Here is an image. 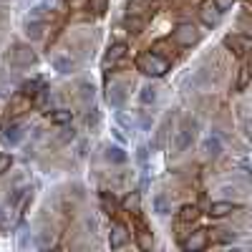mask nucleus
Here are the masks:
<instances>
[{
  "label": "nucleus",
  "mask_w": 252,
  "mask_h": 252,
  "mask_svg": "<svg viewBox=\"0 0 252 252\" xmlns=\"http://www.w3.org/2000/svg\"><path fill=\"white\" fill-rule=\"evenodd\" d=\"M136 71H141L144 76H152V78H161L169 71V61L154 51H146L136 58Z\"/></svg>",
  "instance_id": "nucleus-1"
},
{
  "label": "nucleus",
  "mask_w": 252,
  "mask_h": 252,
  "mask_svg": "<svg viewBox=\"0 0 252 252\" xmlns=\"http://www.w3.org/2000/svg\"><path fill=\"white\" fill-rule=\"evenodd\" d=\"M10 63L13 66H33V63L38 61V56H35V51L31 48V46H23V43H18L13 51H10Z\"/></svg>",
  "instance_id": "nucleus-2"
},
{
  "label": "nucleus",
  "mask_w": 252,
  "mask_h": 252,
  "mask_svg": "<svg viewBox=\"0 0 252 252\" xmlns=\"http://www.w3.org/2000/svg\"><path fill=\"white\" fill-rule=\"evenodd\" d=\"M126 53H129V48H126V43H121V40H119V43H114V46H109V51L106 53H103V61H101V66L103 68H114V66H119V63L126 58Z\"/></svg>",
  "instance_id": "nucleus-3"
},
{
  "label": "nucleus",
  "mask_w": 252,
  "mask_h": 252,
  "mask_svg": "<svg viewBox=\"0 0 252 252\" xmlns=\"http://www.w3.org/2000/svg\"><path fill=\"white\" fill-rule=\"evenodd\" d=\"M174 40L179 46H194L199 40V33H197V28L192 23H179L174 28Z\"/></svg>",
  "instance_id": "nucleus-4"
},
{
  "label": "nucleus",
  "mask_w": 252,
  "mask_h": 252,
  "mask_svg": "<svg viewBox=\"0 0 252 252\" xmlns=\"http://www.w3.org/2000/svg\"><path fill=\"white\" fill-rule=\"evenodd\" d=\"M26 131H23V124L20 121H13L10 126H5L3 134H0V141H3L5 146H18L20 141H23Z\"/></svg>",
  "instance_id": "nucleus-5"
},
{
  "label": "nucleus",
  "mask_w": 252,
  "mask_h": 252,
  "mask_svg": "<svg viewBox=\"0 0 252 252\" xmlns=\"http://www.w3.org/2000/svg\"><path fill=\"white\" fill-rule=\"evenodd\" d=\"M224 46L235 56H242V53L252 51V38H247V35H224Z\"/></svg>",
  "instance_id": "nucleus-6"
},
{
  "label": "nucleus",
  "mask_w": 252,
  "mask_h": 252,
  "mask_svg": "<svg viewBox=\"0 0 252 252\" xmlns=\"http://www.w3.org/2000/svg\"><path fill=\"white\" fill-rule=\"evenodd\" d=\"M192 139H194V126H192V124H184L182 129L177 131V139H174V146H172L174 154H182L187 146L192 144Z\"/></svg>",
  "instance_id": "nucleus-7"
},
{
  "label": "nucleus",
  "mask_w": 252,
  "mask_h": 252,
  "mask_svg": "<svg viewBox=\"0 0 252 252\" xmlns=\"http://www.w3.org/2000/svg\"><path fill=\"white\" fill-rule=\"evenodd\" d=\"M126 242H129V229H126L124 224H111V232H109V247L111 250H121L126 247Z\"/></svg>",
  "instance_id": "nucleus-8"
},
{
  "label": "nucleus",
  "mask_w": 252,
  "mask_h": 252,
  "mask_svg": "<svg viewBox=\"0 0 252 252\" xmlns=\"http://www.w3.org/2000/svg\"><path fill=\"white\" fill-rule=\"evenodd\" d=\"M103 159L109 164H126L129 161V154H126V149L121 144H106L103 146Z\"/></svg>",
  "instance_id": "nucleus-9"
},
{
  "label": "nucleus",
  "mask_w": 252,
  "mask_h": 252,
  "mask_svg": "<svg viewBox=\"0 0 252 252\" xmlns=\"http://www.w3.org/2000/svg\"><path fill=\"white\" fill-rule=\"evenodd\" d=\"M222 139L217 136V134H209L204 141H202V154L207 157V159H217L220 154H222Z\"/></svg>",
  "instance_id": "nucleus-10"
},
{
  "label": "nucleus",
  "mask_w": 252,
  "mask_h": 252,
  "mask_svg": "<svg viewBox=\"0 0 252 252\" xmlns=\"http://www.w3.org/2000/svg\"><path fill=\"white\" fill-rule=\"evenodd\" d=\"M207 229H197V232H192L184 242H182V247L184 250H189V252H197V250H204L207 247Z\"/></svg>",
  "instance_id": "nucleus-11"
},
{
  "label": "nucleus",
  "mask_w": 252,
  "mask_h": 252,
  "mask_svg": "<svg viewBox=\"0 0 252 252\" xmlns=\"http://www.w3.org/2000/svg\"><path fill=\"white\" fill-rule=\"evenodd\" d=\"M199 15H202V20H204V23L207 26H217L220 23V15H222V10L212 3V0H207V3H202V8H199Z\"/></svg>",
  "instance_id": "nucleus-12"
},
{
  "label": "nucleus",
  "mask_w": 252,
  "mask_h": 252,
  "mask_svg": "<svg viewBox=\"0 0 252 252\" xmlns=\"http://www.w3.org/2000/svg\"><path fill=\"white\" fill-rule=\"evenodd\" d=\"M53 71H58L61 76H68V73H73V68H76V61L71 58V56H53Z\"/></svg>",
  "instance_id": "nucleus-13"
},
{
  "label": "nucleus",
  "mask_w": 252,
  "mask_h": 252,
  "mask_svg": "<svg viewBox=\"0 0 252 252\" xmlns=\"http://www.w3.org/2000/svg\"><path fill=\"white\" fill-rule=\"evenodd\" d=\"M23 31H26V35L31 40H40V38H43V31H46V23H43V20H35V18H28Z\"/></svg>",
  "instance_id": "nucleus-14"
},
{
  "label": "nucleus",
  "mask_w": 252,
  "mask_h": 252,
  "mask_svg": "<svg viewBox=\"0 0 252 252\" xmlns=\"http://www.w3.org/2000/svg\"><path fill=\"white\" fill-rule=\"evenodd\" d=\"M235 209H240V204H232V202H212V207H209V217H227L229 212H235Z\"/></svg>",
  "instance_id": "nucleus-15"
},
{
  "label": "nucleus",
  "mask_w": 252,
  "mask_h": 252,
  "mask_svg": "<svg viewBox=\"0 0 252 252\" xmlns=\"http://www.w3.org/2000/svg\"><path fill=\"white\" fill-rule=\"evenodd\" d=\"M106 98H109V103H111L114 109H121V106H124V98H126V94L121 91L119 83H109V86H106Z\"/></svg>",
  "instance_id": "nucleus-16"
},
{
  "label": "nucleus",
  "mask_w": 252,
  "mask_h": 252,
  "mask_svg": "<svg viewBox=\"0 0 252 252\" xmlns=\"http://www.w3.org/2000/svg\"><path fill=\"white\" fill-rule=\"evenodd\" d=\"M124 26H126V31H129V33H141L144 26H146V20L139 13H126L124 15Z\"/></svg>",
  "instance_id": "nucleus-17"
},
{
  "label": "nucleus",
  "mask_w": 252,
  "mask_h": 252,
  "mask_svg": "<svg viewBox=\"0 0 252 252\" xmlns=\"http://www.w3.org/2000/svg\"><path fill=\"white\" fill-rule=\"evenodd\" d=\"M152 212H154V215H159V217L169 215V212H172V204H169V199H166L164 194H157V197L152 199Z\"/></svg>",
  "instance_id": "nucleus-18"
},
{
  "label": "nucleus",
  "mask_w": 252,
  "mask_h": 252,
  "mask_svg": "<svg viewBox=\"0 0 252 252\" xmlns=\"http://www.w3.org/2000/svg\"><path fill=\"white\" fill-rule=\"evenodd\" d=\"M48 119H51V124H56V126H66V124L73 121V111H68V109H56V111L48 114Z\"/></svg>",
  "instance_id": "nucleus-19"
},
{
  "label": "nucleus",
  "mask_w": 252,
  "mask_h": 252,
  "mask_svg": "<svg viewBox=\"0 0 252 252\" xmlns=\"http://www.w3.org/2000/svg\"><path fill=\"white\" fill-rule=\"evenodd\" d=\"M197 220H199V209H197V204H184V207L179 209V222L192 224V222H197Z\"/></svg>",
  "instance_id": "nucleus-20"
},
{
  "label": "nucleus",
  "mask_w": 252,
  "mask_h": 252,
  "mask_svg": "<svg viewBox=\"0 0 252 252\" xmlns=\"http://www.w3.org/2000/svg\"><path fill=\"white\" fill-rule=\"evenodd\" d=\"M40 89H43V81H40V78H31V81H26L23 86H20V94L28 96V98H35L40 94Z\"/></svg>",
  "instance_id": "nucleus-21"
},
{
  "label": "nucleus",
  "mask_w": 252,
  "mask_h": 252,
  "mask_svg": "<svg viewBox=\"0 0 252 252\" xmlns=\"http://www.w3.org/2000/svg\"><path fill=\"white\" fill-rule=\"evenodd\" d=\"M157 96H159V91H157V86H152V83L141 86V91H139V101L144 103V106H152V103L157 101Z\"/></svg>",
  "instance_id": "nucleus-22"
},
{
  "label": "nucleus",
  "mask_w": 252,
  "mask_h": 252,
  "mask_svg": "<svg viewBox=\"0 0 252 252\" xmlns=\"http://www.w3.org/2000/svg\"><path fill=\"white\" fill-rule=\"evenodd\" d=\"M139 207H141L139 192H131V194L124 197V209H126V212H139Z\"/></svg>",
  "instance_id": "nucleus-23"
},
{
  "label": "nucleus",
  "mask_w": 252,
  "mask_h": 252,
  "mask_svg": "<svg viewBox=\"0 0 252 252\" xmlns=\"http://www.w3.org/2000/svg\"><path fill=\"white\" fill-rule=\"evenodd\" d=\"M78 91H81V98L86 101V103H89V101H94V96H96V89L91 86L89 81H83V83H78Z\"/></svg>",
  "instance_id": "nucleus-24"
},
{
  "label": "nucleus",
  "mask_w": 252,
  "mask_h": 252,
  "mask_svg": "<svg viewBox=\"0 0 252 252\" xmlns=\"http://www.w3.org/2000/svg\"><path fill=\"white\" fill-rule=\"evenodd\" d=\"M247 83H250V68H247V66H242V68H240V73H237V83H235V89H237V91H245V89H247Z\"/></svg>",
  "instance_id": "nucleus-25"
},
{
  "label": "nucleus",
  "mask_w": 252,
  "mask_h": 252,
  "mask_svg": "<svg viewBox=\"0 0 252 252\" xmlns=\"http://www.w3.org/2000/svg\"><path fill=\"white\" fill-rule=\"evenodd\" d=\"M31 18H35V20H43V23H46V18H48V5H46V3H38V5H33V8H31Z\"/></svg>",
  "instance_id": "nucleus-26"
},
{
  "label": "nucleus",
  "mask_w": 252,
  "mask_h": 252,
  "mask_svg": "<svg viewBox=\"0 0 252 252\" xmlns=\"http://www.w3.org/2000/svg\"><path fill=\"white\" fill-rule=\"evenodd\" d=\"M89 5H91V10L96 15H103V13H106V8H109V0H89Z\"/></svg>",
  "instance_id": "nucleus-27"
},
{
  "label": "nucleus",
  "mask_w": 252,
  "mask_h": 252,
  "mask_svg": "<svg viewBox=\"0 0 252 252\" xmlns=\"http://www.w3.org/2000/svg\"><path fill=\"white\" fill-rule=\"evenodd\" d=\"M139 247H141V250H149V247H152V237H149V232H146L144 227L139 229Z\"/></svg>",
  "instance_id": "nucleus-28"
},
{
  "label": "nucleus",
  "mask_w": 252,
  "mask_h": 252,
  "mask_svg": "<svg viewBox=\"0 0 252 252\" xmlns=\"http://www.w3.org/2000/svg\"><path fill=\"white\" fill-rule=\"evenodd\" d=\"M10 166H13V157L10 154H0V174L10 172Z\"/></svg>",
  "instance_id": "nucleus-29"
},
{
  "label": "nucleus",
  "mask_w": 252,
  "mask_h": 252,
  "mask_svg": "<svg viewBox=\"0 0 252 252\" xmlns=\"http://www.w3.org/2000/svg\"><path fill=\"white\" fill-rule=\"evenodd\" d=\"M136 159H139V164H146V161H149V146H146V144H141L139 149H136Z\"/></svg>",
  "instance_id": "nucleus-30"
},
{
  "label": "nucleus",
  "mask_w": 252,
  "mask_h": 252,
  "mask_svg": "<svg viewBox=\"0 0 252 252\" xmlns=\"http://www.w3.org/2000/svg\"><path fill=\"white\" fill-rule=\"evenodd\" d=\"M237 3V0H215V5L222 10V13H227V10H232V5Z\"/></svg>",
  "instance_id": "nucleus-31"
},
{
  "label": "nucleus",
  "mask_w": 252,
  "mask_h": 252,
  "mask_svg": "<svg viewBox=\"0 0 252 252\" xmlns=\"http://www.w3.org/2000/svg\"><path fill=\"white\" fill-rule=\"evenodd\" d=\"M101 202H103V209H106V215H114V199H109L106 194H103Z\"/></svg>",
  "instance_id": "nucleus-32"
},
{
  "label": "nucleus",
  "mask_w": 252,
  "mask_h": 252,
  "mask_svg": "<svg viewBox=\"0 0 252 252\" xmlns=\"http://www.w3.org/2000/svg\"><path fill=\"white\" fill-rule=\"evenodd\" d=\"M111 131H114V136H116V141H119V144H126V136L121 134V129H111Z\"/></svg>",
  "instance_id": "nucleus-33"
}]
</instances>
